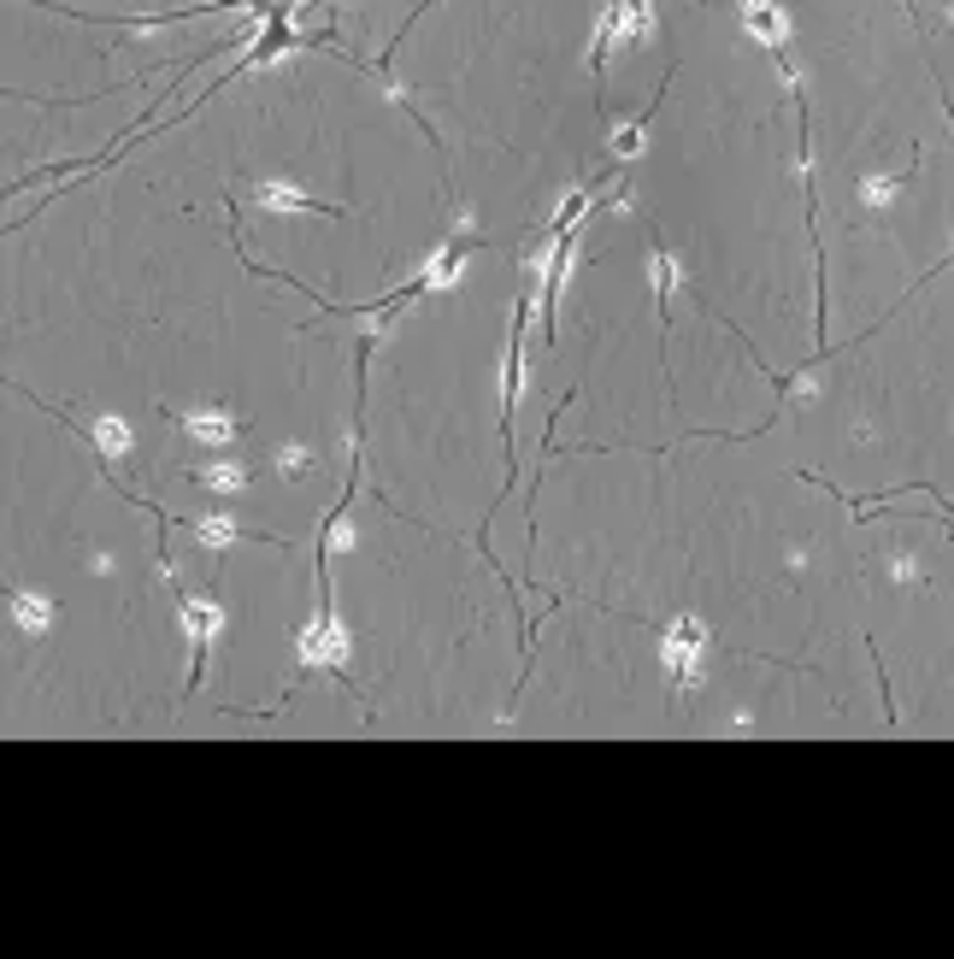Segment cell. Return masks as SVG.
<instances>
[{
  "instance_id": "obj_14",
  "label": "cell",
  "mask_w": 954,
  "mask_h": 959,
  "mask_svg": "<svg viewBox=\"0 0 954 959\" xmlns=\"http://www.w3.org/2000/svg\"><path fill=\"white\" fill-rule=\"evenodd\" d=\"M195 542L200 548H230V542H242V525L236 518H195Z\"/></svg>"
},
{
  "instance_id": "obj_8",
  "label": "cell",
  "mask_w": 954,
  "mask_h": 959,
  "mask_svg": "<svg viewBox=\"0 0 954 959\" xmlns=\"http://www.w3.org/2000/svg\"><path fill=\"white\" fill-rule=\"evenodd\" d=\"M613 7H619V41L643 48L655 36V0H613Z\"/></svg>"
},
{
  "instance_id": "obj_11",
  "label": "cell",
  "mask_w": 954,
  "mask_h": 959,
  "mask_svg": "<svg viewBox=\"0 0 954 959\" xmlns=\"http://www.w3.org/2000/svg\"><path fill=\"white\" fill-rule=\"evenodd\" d=\"M313 465H318L313 447H301V442H283V447H278V477H283V483H307Z\"/></svg>"
},
{
  "instance_id": "obj_2",
  "label": "cell",
  "mask_w": 954,
  "mask_h": 959,
  "mask_svg": "<svg viewBox=\"0 0 954 959\" xmlns=\"http://www.w3.org/2000/svg\"><path fill=\"white\" fill-rule=\"evenodd\" d=\"M477 248H484V242H477V230H472V212L460 207V218H454V236H448L442 248L430 254V266L418 271V283H425V288H454V283H460V271H466V259H472Z\"/></svg>"
},
{
  "instance_id": "obj_12",
  "label": "cell",
  "mask_w": 954,
  "mask_h": 959,
  "mask_svg": "<svg viewBox=\"0 0 954 959\" xmlns=\"http://www.w3.org/2000/svg\"><path fill=\"white\" fill-rule=\"evenodd\" d=\"M189 483H207V489H219V495H236L242 483H248V471L242 465H207V471H183Z\"/></svg>"
},
{
  "instance_id": "obj_3",
  "label": "cell",
  "mask_w": 954,
  "mask_h": 959,
  "mask_svg": "<svg viewBox=\"0 0 954 959\" xmlns=\"http://www.w3.org/2000/svg\"><path fill=\"white\" fill-rule=\"evenodd\" d=\"M701 648H707V624L701 618H677L672 630H666V672H672V689L677 694L701 677Z\"/></svg>"
},
{
  "instance_id": "obj_4",
  "label": "cell",
  "mask_w": 954,
  "mask_h": 959,
  "mask_svg": "<svg viewBox=\"0 0 954 959\" xmlns=\"http://www.w3.org/2000/svg\"><path fill=\"white\" fill-rule=\"evenodd\" d=\"M254 207L266 212H325V218H348V207H330V200L307 195L295 183H254Z\"/></svg>"
},
{
  "instance_id": "obj_9",
  "label": "cell",
  "mask_w": 954,
  "mask_h": 959,
  "mask_svg": "<svg viewBox=\"0 0 954 959\" xmlns=\"http://www.w3.org/2000/svg\"><path fill=\"white\" fill-rule=\"evenodd\" d=\"M7 613H12V624L19 630H48V618H53V601H41V594H24V589H12L7 594Z\"/></svg>"
},
{
  "instance_id": "obj_13",
  "label": "cell",
  "mask_w": 954,
  "mask_h": 959,
  "mask_svg": "<svg viewBox=\"0 0 954 959\" xmlns=\"http://www.w3.org/2000/svg\"><path fill=\"white\" fill-rule=\"evenodd\" d=\"M655 112H660V100H648L643 119H631V124H619V130H613V153H619V159L643 153V130H648V119H655Z\"/></svg>"
},
{
  "instance_id": "obj_10",
  "label": "cell",
  "mask_w": 954,
  "mask_h": 959,
  "mask_svg": "<svg viewBox=\"0 0 954 959\" xmlns=\"http://www.w3.org/2000/svg\"><path fill=\"white\" fill-rule=\"evenodd\" d=\"M672 288H677V266L666 248H655V307H660V330H672Z\"/></svg>"
},
{
  "instance_id": "obj_15",
  "label": "cell",
  "mask_w": 954,
  "mask_h": 959,
  "mask_svg": "<svg viewBox=\"0 0 954 959\" xmlns=\"http://www.w3.org/2000/svg\"><path fill=\"white\" fill-rule=\"evenodd\" d=\"M907 183H914V165H907V171H895V177H872V183L860 188V195H866V207H884V200H895Z\"/></svg>"
},
{
  "instance_id": "obj_5",
  "label": "cell",
  "mask_w": 954,
  "mask_h": 959,
  "mask_svg": "<svg viewBox=\"0 0 954 959\" xmlns=\"http://www.w3.org/2000/svg\"><path fill=\"white\" fill-rule=\"evenodd\" d=\"M171 425H178L183 435H195V442H236L242 430V418H230V413H166Z\"/></svg>"
},
{
  "instance_id": "obj_1",
  "label": "cell",
  "mask_w": 954,
  "mask_h": 959,
  "mask_svg": "<svg viewBox=\"0 0 954 959\" xmlns=\"http://www.w3.org/2000/svg\"><path fill=\"white\" fill-rule=\"evenodd\" d=\"M178 613H183V630H189V683L183 689H200V677H207V648H212V636H219V624H224V613H219V601H200V594H183L178 601Z\"/></svg>"
},
{
  "instance_id": "obj_16",
  "label": "cell",
  "mask_w": 954,
  "mask_h": 959,
  "mask_svg": "<svg viewBox=\"0 0 954 959\" xmlns=\"http://www.w3.org/2000/svg\"><path fill=\"white\" fill-rule=\"evenodd\" d=\"M949 19H954V7H949Z\"/></svg>"
},
{
  "instance_id": "obj_6",
  "label": "cell",
  "mask_w": 954,
  "mask_h": 959,
  "mask_svg": "<svg viewBox=\"0 0 954 959\" xmlns=\"http://www.w3.org/2000/svg\"><path fill=\"white\" fill-rule=\"evenodd\" d=\"M83 435H89V447H95L100 471L112 477V465H119V459L130 454V425H124V418H95V425L83 430Z\"/></svg>"
},
{
  "instance_id": "obj_7",
  "label": "cell",
  "mask_w": 954,
  "mask_h": 959,
  "mask_svg": "<svg viewBox=\"0 0 954 959\" xmlns=\"http://www.w3.org/2000/svg\"><path fill=\"white\" fill-rule=\"evenodd\" d=\"M743 30L778 53V48H784V30H790V24H784V12H778L772 0H743Z\"/></svg>"
}]
</instances>
